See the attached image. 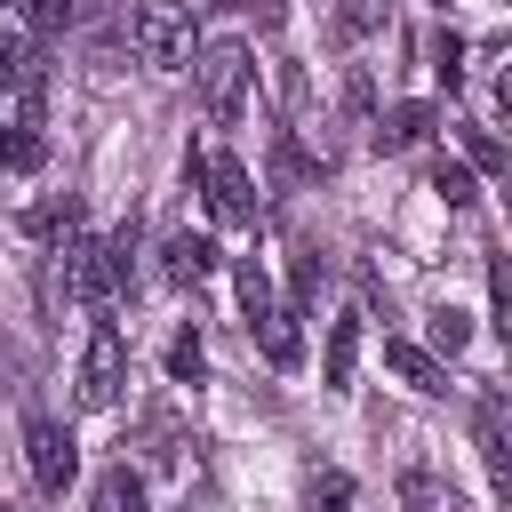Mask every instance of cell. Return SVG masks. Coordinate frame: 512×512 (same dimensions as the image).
Segmentation results:
<instances>
[{"label":"cell","instance_id":"6da1fadb","mask_svg":"<svg viewBox=\"0 0 512 512\" xmlns=\"http://www.w3.org/2000/svg\"><path fill=\"white\" fill-rule=\"evenodd\" d=\"M240 312H248V328H256L264 360H272V368H296V352H304V336H296V304H280V296H272V280H264V264H256V256L240 264Z\"/></svg>","mask_w":512,"mask_h":512},{"label":"cell","instance_id":"7a4b0ae2","mask_svg":"<svg viewBox=\"0 0 512 512\" xmlns=\"http://www.w3.org/2000/svg\"><path fill=\"white\" fill-rule=\"evenodd\" d=\"M128 40L152 72H176V64H192V8L184 0H144L128 16Z\"/></svg>","mask_w":512,"mask_h":512},{"label":"cell","instance_id":"3957f363","mask_svg":"<svg viewBox=\"0 0 512 512\" xmlns=\"http://www.w3.org/2000/svg\"><path fill=\"white\" fill-rule=\"evenodd\" d=\"M184 184L208 192V208H216L224 224H256V184H248V168H240L232 152H216V160L184 152Z\"/></svg>","mask_w":512,"mask_h":512},{"label":"cell","instance_id":"277c9868","mask_svg":"<svg viewBox=\"0 0 512 512\" xmlns=\"http://www.w3.org/2000/svg\"><path fill=\"white\" fill-rule=\"evenodd\" d=\"M128 392V336L112 320L88 328V352H80V408H112Z\"/></svg>","mask_w":512,"mask_h":512},{"label":"cell","instance_id":"5b68a950","mask_svg":"<svg viewBox=\"0 0 512 512\" xmlns=\"http://www.w3.org/2000/svg\"><path fill=\"white\" fill-rule=\"evenodd\" d=\"M248 72H256V64H248L240 40H208V48H200V96H208L216 120H232V112L248 104Z\"/></svg>","mask_w":512,"mask_h":512},{"label":"cell","instance_id":"8992f818","mask_svg":"<svg viewBox=\"0 0 512 512\" xmlns=\"http://www.w3.org/2000/svg\"><path fill=\"white\" fill-rule=\"evenodd\" d=\"M112 288H120V256H112V240L72 232V240H64V296H72V304H104Z\"/></svg>","mask_w":512,"mask_h":512},{"label":"cell","instance_id":"52a82bcc","mask_svg":"<svg viewBox=\"0 0 512 512\" xmlns=\"http://www.w3.org/2000/svg\"><path fill=\"white\" fill-rule=\"evenodd\" d=\"M0 88L16 96V120H32V128H40L48 64H40V40H32V32H0Z\"/></svg>","mask_w":512,"mask_h":512},{"label":"cell","instance_id":"ba28073f","mask_svg":"<svg viewBox=\"0 0 512 512\" xmlns=\"http://www.w3.org/2000/svg\"><path fill=\"white\" fill-rule=\"evenodd\" d=\"M24 456H32V480H40L48 496H64V488H72V472H80L72 432H64V424H48V416H32V424H24Z\"/></svg>","mask_w":512,"mask_h":512},{"label":"cell","instance_id":"9c48e42d","mask_svg":"<svg viewBox=\"0 0 512 512\" xmlns=\"http://www.w3.org/2000/svg\"><path fill=\"white\" fill-rule=\"evenodd\" d=\"M472 432H480V464H488L496 496H512V408H504V392H480Z\"/></svg>","mask_w":512,"mask_h":512},{"label":"cell","instance_id":"30bf717a","mask_svg":"<svg viewBox=\"0 0 512 512\" xmlns=\"http://www.w3.org/2000/svg\"><path fill=\"white\" fill-rule=\"evenodd\" d=\"M384 368H392L400 384H416V392H448V368H440L424 344H408V336H384Z\"/></svg>","mask_w":512,"mask_h":512},{"label":"cell","instance_id":"8fae6325","mask_svg":"<svg viewBox=\"0 0 512 512\" xmlns=\"http://www.w3.org/2000/svg\"><path fill=\"white\" fill-rule=\"evenodd\" d=\"M424 136H432V104H392L376 120V152H416Z\"/></svg>","mask_w":512,"mask_h":512},{"label":"cell","instance_id":"7c38bea8","mask_svg":"<svg viewBox=\"0 0 512 512\" xmlns=\"http://www.w3.org/2000/svg\"><path fill=\"white\" fill-rule=\"evenodd\" d=\"M160 256H168V280H176V288H200V280L216 272V240H200V232H176Z\"/></svg>","mask_w":512,"mask_h":512},{"label":"cell","instance_id":"4fadbf2b","mask_svg":"<svg viewBox=\"0 0 512 512\" xmlns=\"http://www.w3.org/2000/svg\"><path fill=\"white\" fill-rule=\"evenodd\" d=\"M352 360H360V312H336V320H328V368H320V376L344 392V384H352Z\"/></svg>","mask_w":512,"mask_h":512},{"label":"cell","instance_id":"5bb4252c","mask_svg":"<svg viewBox=\"0 0 512 512\" xmlns=\"http://www.w3.org/2000/svg\"><path fill=\"white\" fill-rule=\"evenodd\" d=\"M88 512H144V480H136L128 464L96 472V488H88Z\"/></svg>","mask_w":512,"mask_h":512},{"label":"cell","instance_id":"9a60e30c","mask_svg":"<svg viewBox=\"0 0 512 512\" xmlns=\"http://www.w3.org/2000/svg\"><path fill=\"white\" fill-rule=\"evenodd\" d=\"M24 232H32V240H72V232H80V200H72V192H56V200L24 208Z\"/></svg>","mask_w":512,"mask_h":512},{"label":"cell","instance_id":"2e32d148","mask_svg":"<svg viewBox=\"0 0 512 512\" xmlns=\"http://www.w3.org/2000/svg\"><path fill=\"white\" fill-rule=\"evenodd\" d=\"M400 512H464V496L432 472H400Z\"/></svg>","mask_w":512,"mask_h":512},{"label":"cell","instance_id":"e0dca14e","mask_svg":"<svg viewBox=\"0 0 512 512\" xmlns=\"http://www.w3.org/2000/svg\"><path fill=\"white\" fill-rule=\"evenodd\" d=\"M424 184H432L448 208H472V168H464V160H432V168H424Z\"/></svg>","mask_w":512,"mask_h":512},{"label":"cell","instance_id":"ac0fdd59","mask_svg":"<svg viewBox=\"0 0 512 512\" xmlns=\"http://www.w3.org/2000/svg\"><path fill=\"white\" fill-rule=\"evenodd\" d=\"M384 16H392V0H344V8H336V32H344V40H368Z\"/></svg>","mask_w":512,"mask_h":512},{"label":"cell","instance_id":"d6986e66","mask_svg":"<svg viewBox=\"0 0 512 512\" xmlns=\"http://www.w3.org/2000/svg\"><path fill=\"white\" fill-rule=\"evenodd\" d=\"M344 504H352V480H344V472H312L304 512H344Z\"/></svg>","mask_w":512,"mask_h":512},{"label":"cell","instance_id":"ffe728a7","mask_svg":"<svg viewBox=\"0 0 512 512\" xmlns=\"http://www.w3.org/2000/svg\"><path fill=\"white\" fill-rule=\"evenodd\" d=\"M16 16H24V32L40 40V32H64V24H72V0H16Z\"/></svg>","mask_w":512,"mask_h":512},{"label":"cell","instance_id":"44dd1931","mask_svg":"<svg viewBox=\"0 0 512 512\" xmlns=\"http://www.w3.org/2000/svg\"><path fill=\"white\" fill-rule=\"evenodd\" d=\"M200 368H208V352H200V336L184 328V336L168 344V376H176V384H200Z\"/></svg>","mask_w":512,"mask_h":512},{"label":"cell","instance_id":"7402d4cb","mask_svg":"<svg viewBox=\"0 0 512 512\" xmlns=\"http://www.w3.org/2000/svg\"><path fill=\"white\" fill-rule=\"evenodd\" d=\"M272 176H280V184H304V176H312V152H304L296 136H280V144H272Z\"/></svg>","mask_w":512,"mask_h":512},{"label":"cell","instance_id":"603a6c76","mask_svg":"<svg viewBox=\"0 0 512 512\" xmlns=\"http://www.w3.org/2000/svg\"><path fill=\"white\" fill-rule=\"evenodd\" d=\"M464 336H472V320H464L456 304H440V312H432V344H440V352H464Z\"/></svg>","mask_w":512,"mask_h":512},{"label":"cell","instance_id":"cb8c5ba5","mask_svg":"<svg viewBox=\"0 0 512 512\" xmlns=\"http://www.w3.org/2000/svg\"><path fill=\"white\" fill-rule=\"evenodd\" d=\"M432 72H440L448 88L464 80V40H456V32H440V40H432Z\"/></svg>","mask_w":512,"mask_h":512},{"label":"cell","instance_id":"d4e9b609","mask_svg":"<svg viewBox=\"0 0 512 512\" xmlns=\"http://www.w3.org/2000/svg\"><path fill=\"white\" fill-rule=\"evenodd\" d=\"M464 152H472V168H488V176H504V144H496L488 128H464Z\"/></svg>","mask_w":512,"mask_h":512},{"label":"cell","instance_id":"484cf974","mask_svg":"<svg viewBox=\"0 0 512 512\" xmlns=\"http://www.w3.org/2000/svg\"><path fill=\"white\" fill-rule=\"evenodd\" d=\"M488 304H496V328L512 336V280H504V264H488Z\"/></svg>","mask_w":512,"mask_h":512},{"label":"cell","instance_id":"4316f807","mask_svg":"<svg viewBox=\"0 0 512 512\" xmlns=\"http://www.w3.org/2000/svg\"><path fill=\"white\" fill-rule=\"evenodd\" d=\"M296 296H304V304L320 296V256H304V264H296Z\"/></svg>","mask_w":512,"mask_h":512},{"label":"cell","instance_id":"83f0119b","mask_svg":"<svg viewBox=\"0 0 512 512\" xmlns=\"http://www.w3.org/2000/svg\"><path fill=\"white\" fill-rule=\"evenodd\" d=\"M240 8H248V16H256V24H264V32H272V24H280V16H288V0H240Z\"/></svg>","mask_w":512,"mask_h":512},{"label":"cell","instance_id":"f1b7e54d","mask_svg":"<svg viewBox=\"0 0 512 512\" xmlns=\"http://www.w3.org/2000/svg\"><path fill=\"white\" fill-rule=\"evenodd\" d=\"M0 136H8V120H0Z\"/></svg>","mask_w":512,"mask_h":512},{"label":"cell","instance_id":"f546056e","mask_svg":"<svg viewBox=\"0 0 512 512\" xmlns=\"http://www.w3.org/2000/svg\"><path fill=\"white\" fill-rule=\"evenodd\" d=\"M0 8H8V0H0Z\"/></svg>","mask_w":512,"mask_h":512}]
</instances>
